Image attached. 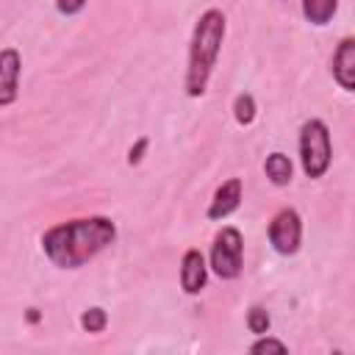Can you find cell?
<instances>
[{
  "mask_svg": "<svg viewBox=\"0 0 355 355\" xmlns=\"http://www.w3.org/2000/svg\"><path fill=\"white\" fill-rule=\"evenodd\" d=\"M116 241V225L111 216L94 214L69 222H58L42 233V252L55 269H80L105 252Z\"/></svg>",
  "mask_w": 355,
  "mask_h": 355,
  "instance_id": "obj_1",
  "label": "cell"
},
{
  "mask_svg": "<svg viewBox=\"0 0 355 355\" xmlns=\"http://www.w3.org/2000/svg\"><path fill=\"white\" fill-rule=\"evenodd\" d=\"M227 33V19L219 8H205L191 31V42H189V64H186V78H183V89L189 97H202L208 92L216 58L222 53V42Z\"/></svg>",
  "mask_w": 355,
  "mask_h": 355,
  "instance_id": "obj_2",
  "label": "cell"
},
{
  "mask_svg": "<svg viewBox=\"0 0 355 355\" xmlns=\"http://www.w3.org/2000/svg\"><path fill=\"white\" fill-rule=\"evenodd\" d=\"M300 164L305 178L319 180L327 175L330 164H333V139H330V128L319 119L311 116L302 122L300 128Z\"/></svg>",
  "mask_w": 355,
  "mask_h": 355,
  "instance_id": "obj_3",
  "label": "cell"
},
{
  "mask_svg": "<svg viewBox=\"0 0 355 355\" xmlns=\"http://www.w3.org/2000/svg\"><path fill=\"white\" fill-rule=\"evenodd\" d=\"M208 272H214L219 280H236L244 272V236L239 227L225 225L211 244L208 255Z\"/></svg>",
  "mask_w": 355,
  "mask_h": 355,
  "instance_id": "obj_4",
  "label": "cell"
},
{
  "mask_svg": "<svg viewBox=\"0 0 355 355\" xmlns=\"http://www.w3.org/2000/svg\"><path fill=\"white\" fill-rule=\"evenodd\" d=\"M266 236L277 255H294L302 244V216L294 208H280L272 216Z\"/></svg>",
  "mask_w": 355,
  "mask_h": 355,
  "instance_id": "obj_5",
  "label": "cell"
},
{
  "mask_svg": "<svg viewBox=\"0 0 355 355\" xmlns=\"http://www.w3.org/2000/svg\"><path fill=\"white\" fill-rule=\"evenodd\" d=\"M19 75H22V55L17 47L0 50V108H8L19 97Z\"/></svg>",
  "mask_w": 355,
  "mask_h": 355,
  "instance_id": "obj_6",
  "label": "cell"
},
{
  "mask_svg": "<svg viewBox=\"0 0 355 355\" xmlns=\"http://www.w3.org/2000/svg\"><path fill=\"white\" fill-rule=\"evenodd\" d=\"M208 286V261L197 247H189L180 258V288L189 297H197Z\"/></svg>",
  "mask_w": 355,
  "mask_h": 355,
  "instance_id": "obj_7",
  "label": "cell"
},
{
  "mask_svg": "<svg viewBox=\"0 0 355 355\" xmlns=\"http://www.w3.org/2000/svg\"><path fill=\"white\" fill-rule=\"evenodd\" d=\"M330 72H333V80L338 83V89L355 92V39L352 36H344L338 42V47L333 50Z\"/></svg>",
  "mask_w": 355,
  "mask_h": 355,
  "instance_id": "obj_8",
  "label": "cell"
},
{
  "mask_svg": "<svg viewBox=\"0 0 355 355\" xmlns=\"http://www.w3.org/2000/svg\"><path fill=\"white\" fill-rule=\"evenodd\" d=\"M241 194H244V183H241V178H230V180H225V183L214 191L205 216H208L211 222L227 219L233 211H239V205H241Z\"/></svg>",
  "mask_w": 355,
  "mask_h": 355,
  "instance_id": "obj_9",
  "label": "cell"
},
{
  "mask_svg": "<svg viewBox=\"0 0 355 355\" xmlns=\"http://www.w3.org/2000/svg\"><path fill=\"white\" fill-rule=\"evenodd\" d=\"M263 175L269 178L272 186H280V189H283V186H288L291 178H294V164H291V158H288L286 153L275 150V153H269L266 161H263Z\"/></svg>",
  "mask_w": 355,
  "mask_h": 355,
  "instance_id": "obj_10",
  "label": "cell"
},
{
  "mask_svg": "<svg viewBox=\"0 0 355 355\" xmlns=\"http://www.w3.org/2000/svg\"><path fill=\"white\" fill-rule=\"evenodd\" d=\"M338 11V0H302V17L316 25V28H324Z\"/></svg>",
  "mask_w": 355,
  "mask_h": 355,
  "instance_id": "obj_11",
  "label": "cell"
},
{
  "mask_svg": "<svg viewBox=\"0 0 355 355\" xmlns=\"http://www.w3.org/2000/svg\"><path fill=\"white\" fill-rule=\"evenodd\" d=\"M255 114H258L255 97H252L250 92L236 94V100H233V116H236V122H239L241 128H250V125L255 122Z\"/></svg>",
  "mask_w": 355,
  "mask_h": 355,
  "instance_id": "obj_12",
  "label": "cell"
},
{
  "mask_svg": "<svg viewBox=\"0 0 355 355\" xmlns=\"http://www.w3.org/2000/svg\"><path fill=\"white\" fill-rule=\"evenodd\" d=\"M105 324H108V313H105V308H100V305H92V308H86V311L80 313V327H83L86 333H103Z\"/></svg>",
  "mask_w": 355,
  "mask_h": 355,
  "instance_id": "obj_13",
  "label": "cell"
},
{
  "mask_svg": "<svg viewBox=\"0 0 355 355\" xmlns=\"http://www.w3.org/2000/svg\"><path fill=\"white\" fill-rule=\"evenodd\" d=\"M269 327H272L269 311H266L263 305H252V308L247 311V330L255 333V336H261V333H269Z\"/></svg>",
  "mask_w": 355,
  "mask_h": 355,
  "instance_id": "obj_14",
  "label": "cell"
},
{
  "mask_svg": "<svg viewBox=\"0 0 355 355\" xmlns=\"http://www.w3.org/2000/svg\"><path fill=\"white\" fill-rule=\"evenodd\" d=\"M250 352H288V347L280 341V338H272V336H266V333H261L252 344H250Z\"/></svg>",
  "mask_w": 355,
  "mask_h": 355,
  "instance_id": "obj_15",
  "label": "cell"
},
{
  "mask_svg": "<svg viewBox=\"0 0 355 355\" xmlns=\"http://www.w3.org/2000/svg\"><path fill=\"white\" fill-rule=\"evenodd\" d=\"M86 3H89V0H55V8H58V14H64V17H78V14L86 8Z\"/></svg>",
  "mask_w": 355,
  "mask_h": 355,
  "instance_id": "obj_16",
  "label": "cell"
},
{
  "mask_svg": "<svg viewBox=\"0 0 355 355\" xmlns=\"http://www.w3.org/2000/svg\"><path fill=\"white\" fill-rule=\"evenodd\" d=\"M147 144H150V139L147 136H141V139H136V144L130 147V153H128V164L133 166V164H139L141 158H144V150H147Z\"/></svg>",
  "mask_w": 355,
  "mask_h": 355,
  "instance_id": "obj_17",
  "label": "cell"
},
{
  "mask_svg": "<svg viewBox=\"0 0 355 355\" xmlns=\"http://www.w3.org/2000/svg\"><path fill=\"white\" fill-rule=\"evenodd\" d=\"M28 322H39V313H36V308H28Z\"/></svg>",
  "mask_w": 355,
  "mask_h": 355,
  "instance_id": "obj_18",
  "label": "cell"
}]
</instances>
